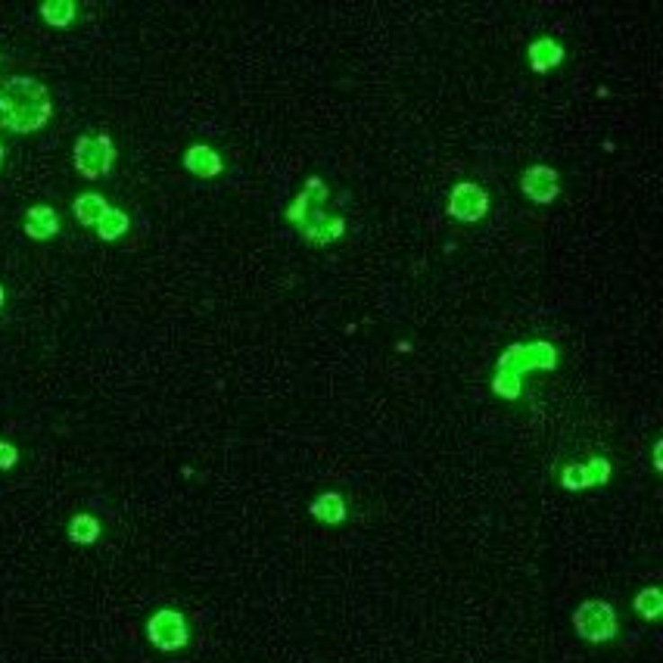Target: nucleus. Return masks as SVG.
<instances>
[{
    "label": "nucleus",
    "instance_id": "f257e3e1",
    "mask_svg": "<svg viewBox=\"0 0 663 663\" xmlns=\"http://www.w3.org/2000/svg\"><path fill=\"white\" fill-rule=\"evenodd\" d=\"M53 119V97L44 81L10 76L0 81V131L35 134Z\"/></svg>",
    "mask_w": 663,
    "mask_h": 663
},
{
    "label": "nucleus",
    "instance_id": "f03ea898",
    "mask_svg": "<svg viewBox=\"0 0 663 663\" xmlns=\"http://www.w3.org/2000/svg\"><path fill=\"white\" fill-rule=\"evenodd\" d=\"M327 196L330 191L324 178L312 175V178H306L302 191L296 193V200L287 206V221L296 225L302 240L315 243V246H330V243L346 237V219L327 212Z\"/></svg>",
    "mask_w": 663,
    "mask_h": 663
},
{
    "label": "nucleus",
    "instance_id": "7ed1b4c3",
    "mask_svg": "<svg viewBox=\"0 0 663 663\" xmlns=\"http://www.w3.org/2000/svg\"><path fill=\"white\" fill-rule=\"evenodd\" d=\"M558 368V346L548 340H530V343H511L496 362L492 374V392L505 402H517L524 392V377L530 371H554Z\"/></svg>",
    "mask_w": 663,
    "mask_h": 663
},
{
    "label": "nucleus",
    "instance_id": "20e7f679",
    "mask_svg": "<svg viewBox=\"0 0 663 663\" xmlns=\"http://www.w3.org/2000/svg\"><path fill=\"white\" fill-rule=\"evenodd\" d=\"M573 629L588 645H605L620 635V614L611 601L588 598L573 611Z\"/></svg>",
    "mask_w": 663,
    "mask_h": 663
},
{
    "label": "nucleus",
    "instance_id": "39448f33",
    "mask_svg": "<svg viewBox=\"0 0 663 663\" xmlns=\"http://www.w3.org/2000/svg\"><path fill=\"white\" fill-rule=\"evenodd\" d=\"M119 159V150L112 144L110 134H81L72 147V162H76V172L87 181H100L112 172Z\"/></svg>",
    "mask_w": 663,
    "mask_h": 663
},
{
    "label": "nucleus",
    "instance_id": "423d86ee",
    "mask_svg": "<svg viewBox=\"0 0 663 663\" xmlns=\"http://www.w3.org/2000/svg\"><path fill=\"white\" fill-rule=\"evenodd\" d=\"M147 639H150V645L162 654L184 651V648L191 645L187 617L178 607H159V611L150 614V620H147Z\"/></svg>",
    "mask_w": 663,
    "mask_h": 663
},
{
    "label": "nucleus",
    "instance_id": "0eeeda50",
    "mask_svg": "<svg viewBox=\"0 0 663 663\" xmlns=\"http://www.w3.org/2000/svg\"><path fill=\"white\" fill-rule=\"evenodd\" d=\"M614 477V464L607 455H588V461H567L558 473V483L567 492H586L607 486Z\"/></svg>",
    "mask_w": 663,
    "mask_h": 663
},
{
    "label": "nucleus",
    "instance_id": "6e6552de",
    "mask_svg": "<svg viewBox=\"0 0 663 663\" xmlns=\"http://www.w3.org/2000/svg\"><path fill=\"white\" fill-rule=\"evenodd\" d=\"M489 212V193L477 181H458L449 193V215L464 225H477Z\"/></svg>",
    "mask_w": 663,
    "mask_h": 663
},
{
    "label": "nucleus",
    "instance_id": "1a4fd4ad",
    "mask_svg": "<svg viewBox=\"0 0 663 663\" xmlns=\"http://www.w3.org/2000/svg\"><path fill=\"white\" fill-rule=\"evenodd\" d=\"M520 191H524L526 200L539 202V206H551L554 200H558L560 193V175L554 166H530L524 168V175H520Z\"/></svg>",
    "mask_w": 663,
    "mask_h": 663
},
{
    "label": "nucleus",
    "instance_id": "9d476101",
    "mask_svg": "<svg viewBox=\"0 0 663 663\" xmlns=\"http://www.w3.org/2000/svg\"><path fill=\"white\" fill-rule=\"evenodd\" d=\"M22 231L31 240H53L59 234V212L50 206V202H35V206L25 209L22 215Z\"/></svg>",
    "mask_w": 663,
    "mask_h": 663
},
{
    "label": "nucleus",
    "instance_id": "9b49d317",
    "mask_svg": "<svg viewBox=\"0 0 663 663\" xmlns=\"http://www.w3.org/2000/svg\"><path fill=\"white\" fill-rule=\"evenodd\" d=\"M181 162H184L187 172L196 175V178H202V181H212L225 172V159H221V153L209 144H191L184 150V157H181Z\"/></svg>",
    "mask_w": 663,
    "mask_h": 663
},
{
    "label": "nucleus",
    "instance_id": "f8f14e48",
    "mask_svg": "<svg viewBox=\"0 0 663 663\" xmlns=\"http://www.w3.org/2000/svg\"><path fill=\"white\" fill-rule=\"evenodd\" d=\"M564 57H567L564 44H560L558 38H551V35L536 38L530 47H526V63H530V69L539 72V76H545V72H554L560 63H564Z\"/></svg>",
    "mask_w": 663,
    "mask_h": 663
},
{
    "label": "nucleus",
    "instance_id": "ddd939ff",
    "mask_svg": "<svg viewBox=\"0 0 663 663\" xmlns=\"http://www.w3.org/2000/svg\"><path fill=\"white\" fill-rule=\"evenodd\" d=\"M309 514H312L318 524H324V526H340L349 520V502H346L343 492L327 489L309 502Z\"/></svg>",
    "mask_w": 663,
    "mask_h": 663
},
{
    "label": "nucleus",
    "instance_id": "4468645a",
    "mask_svg": "<svg viewBox=\"0 0 663 663\" xmlns=\"http://www.w3.org/2000/svg\"><path fill=\"white\" fill-rule=\"evenodd\" d=\"M72 212H76L78 225L85 228H97L100 219H103L106 212H110V202H106L103 193L97 191H85L76 196V202H72Z\"/></svg>",
    "mask_w": 663,
    "mask_h": 663
},
{
    "label": "nucleus",
    "instance_id": "2eb2a0df",
    "mask_svg": "<svg viewBox=\"0 0 663 663\" xmlns=\"http://www.w3.org/2000/svg\"><path fill=\"white\" fill-rule=\"evenodd\" d=\"M66 536L76 545H94L103 536V524H100V517H94V514L78 511V514H72L69 526H66Z\"/></svg>",
    "mask_w": 663,
    "mask_h": 663
},
{
    "label": "nucleus",
    "instance_id": "dca6fc26",
    "mask_svg": "<svg viewBox=\"0 0 663 663\" xmlns=\"http://www.w3.org/2000/svg\"><path fill=\"white\" fill-rule=\"evenodd\" d=\"M38 16L50 29H72L78 19V4L76 0H47V4L38 6Z\"/></svg>",
    "mask_w": 663,
    "mask_h": 663
},
{
    "label": "nucleus",
    "instance_id": "f3484780",
    "mask_svg": "<svg viewBox=\"0 0 663 663\" xmlns=\"http://www.w3.org/2000/svg\"><path fill=\"white\" fill-rule=\"evenodd\" d=\"M632 611L639 614L645 623H658L660 614H663V592L658 586H645L635 592L632 598Z\"/></svg>",
    "mask_w": 663,
    "mask_h": 663
},
{
    "label": "nucleus",
    "instance_id": "a211bd4d",
    "mask_svg": "<svg viewBox=\"0 0 663 663\" xmlns=\"http://www.w3.org/2000/svg\"><path fill=\"white\" fill-rule=\"evenodd\" d=\"M94 231H97L100 240L116 243V240H121V237H125L128 231H131V215H128L125 209L110 206V212H106L103 219H100V225L94 228Z\"/></svg>",
    "mask_w": 663,
    "mask_h": 663
},
{
    "label": "nucleus",
    "instance_id": "6ab92c4d",
    "mask_svg": "<svg viewBox=\"0 0 663 663\" xmlns=\"http://www.w3.org/2000/svg\"><path fill=\"white\" fill-rule=\"evenodd\" d=\"M19 464V449L10 439H0V470H13Z\"/></svg>",
    "mask_w": 663,
    "mask_h": 663
},
{
    "label": "nucleus",
    "instance_id": "aec40b11",
    "mask_svg": "<svg viewBox=\"0 0 663 663\" xmlns=\"http://www.w3.org/2000/svg\"><path fill=\"white\" fill-rule=\"evenodd\" d=\"M654 470H663V439H654Z\"/></svg>",
    "mask_w": 663,
    "mask_h": 663
},
{
    "label": "nucleus",
    "instance_id": "412c9836",
    "mask_svg": "<svg viewBox=\"0 0 663 663\" xmlns=\"http://www.w3.org/2000/svg\"><path fill=\"white\" fill-rule=\"evenodd\" d=\"M4 162H6V144L0 140V168H4Z\"/></svg>",
    "mask_w": 663,
    "mask_h": 663
},
{
    "label": "nucleus",
    "instance_id": "4be33fe9",
    "mask_svg": "<svg viewBox=\"0 0 663 663\" xmlns=\"http://www.w3.org/2000/svg\"><path fill=\"white\" fill-rule=\"evenodd\" d=\"M6 306V290H4V283H0V309Z\"/></svg>",
    "mask_w": 663,
    "mask_h": 663
}]
</instances>
